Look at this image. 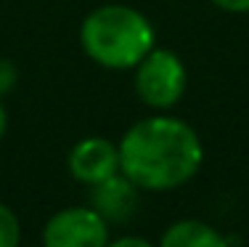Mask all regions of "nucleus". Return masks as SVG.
Here are the masks:
<instances>
[{"mask_svg": "<svg viewBox=\"0 0 249 247\" xmlns=\"http://www.w3.org/2000/svg\"><path fill=\"white\" fill-rule=\"evenodd\" d=\"M120 168L141 191H173L204 165L196 128L167 112L133 122L120 138Z\"/></svg>", "mask_w": 249, "mask_h": 247, "instance_id": "nucleus-1", "label": "nucleus"}, {"mask_svg": "<svg viewBox=\"0 0 249 247\" xmlns=\"http://www.w3.org/2000/svg\"><path fill=\"white\" fill-rule=\"evenodd\" d=\"M80 45L93 64L124 72L135 69L157 45V32L143 11L124 3H106L82 19Z\"/></svg>", "mask_w": 249, "mask_h": 247, "instance_id": "nucleus-2", "label": "nucleus"}, {"mask_svg": "<svg viewBox=\"0 0 249 247\" xmlns=\"http://www.w3.org/2000/svg\"><path fill=\"white\" fill-rule=\"evenodd\" d=\"M133 88L141 104L154 112H167L183 98L188 88V69L170 48H154L133 69Z\"/></svg>", "mask_w": 249, "mask_h": 247, "instance_id": "nucleus-3", "label": "nucleus"}, {"mask_svg": "<svg viewBox=\"0 0 249 247\" xmlns=\"http://www.w3.org/2000/svg\"><path fill=\"white\" fill-rule=\"evenodd\" d=\"M109 228L90 205L61 208L45 221L43 247H106L111 239Z\"/></svg>", "mask_w": 249, "mask_h": 247, "instance_id": "nucleus-4", "label": "nucleus"}, {"mask_svg": "<svg viewBox=\"0 0 249 247\" xmlns=\"http://www.w3.org/2000/svg\"><path fill=\"white\" fill-rule=\"evenodd\" d=\"M69 175L82 186H96L120 173V146L104 136L80 138L67 154Z\"/></svg>", "mask_w": 249, "mask_h": 247, "instance_id": "nucleus-5", "label": "nucleus"}, {"mask_svg": "<svg viewBox=\"0 0 249 247\" xmlns=\"http://www.w3.org/2000/svg\"><path fill=\"white\" fill-rule=\"evenodd\" d=\"M138 191H141L138 186L120 170L117 175L90 186V208L109 226L127 223L138 210Z\"/></svg>", "mask_w": 249, "mask_h": 247, "instance_id": "nucleus-6", "label": "nucleus"}, {"mask_svg": "<svg viewBox=\"0 0 249 247\" xmlns=\"http://www.w3.org/2000/svg\"><path fill=\"white\" fill-rule=\"evenodd\" d=\"M157 247H231L212 223L201 218H180L162 231Z\"/></svg>", "mask_w": 249, "mask_h": 247, "instance_id": "nucleus-7", "label": "nucleus"}, {"mask_svg": "<svg viewBox=\"0 0 249 247\" xmlns=\"http://www.w3.org/2000/svg\"><path fill=\"white\" fill-rule=\"evenodd\" d=\"M19 245H21V221L14 213V208L0 202V247H19Z\"/></svg>", "mask_w": 249, "mask_h": 247, "instance_id": "nucleus-8", "label": "nucleus"}, {"mask_svg": "<svg viewBox=\"0 0 249 247\" xmlns=\"http://www.w3.org/2000/svg\"><path fill=\"white\" fill-rule=\"evenodd\" d=\"M19 82V67L11 58H0V98H5Z\"/></svg>", "mask_w": 249, "mask_h": 247, "instance_id": "nucleus-9", "label": "nucleus"}, {"mask_svg": "<svg viewBox=\"0 0 249 247\" xmlns=\"http://www.w3.org/2000/svg\"><path fill=\"white\" fill-rule=\"evenodd\" d=\"M106 247H157L151 245L149 239L138 237V234H124V237H117V239H109Z\"/></svg>", "mask_w": 249, "mask_h": 247, "instance_id": "nucleus-10", "label": "nucleus"}, {"mask_svg": "<svg viewBox=\"0 0 249 247\" xmlns=\"http://www.w3.org/2000/svg\"><path fill=\"white\" fill-rule=\"evenodd\" d=\"M210 3L225 14H249V0H210Z\"/></svg>", "mask_w": 249, "mask_h": 247, "instance_id": "nucleus-11", "label": "nucleus"}, {"mask_svg": "<svg viewBox=\"0 0 249 247\" xmlns=\"http://www.w3.org/2000/svg\"><path fill=\"white\" fill-rule=\"evenodd\" d=\"M5 128H8V112H5V104L0 98V138L5 136Z\"/></svg>", "mask_w": 249, "mask_h": 247, "instance_id": "nucleus-12", "label": "nucleus"}, {"mask_svg": "<svg viewBox=\"0 0 249 247\" xmlns=\"http://www.w3.org/2000/svg\"><path fill=\"white\" fill-rule=\"evenodd\" d=\"M19 247H35V245H19ZM40 247H43V245H40Z\"/></svg>", "mask_w": 249, "mask_h": 247, "instance_id": "nucleus-13", "label": "nucleus"}]
</instances>
